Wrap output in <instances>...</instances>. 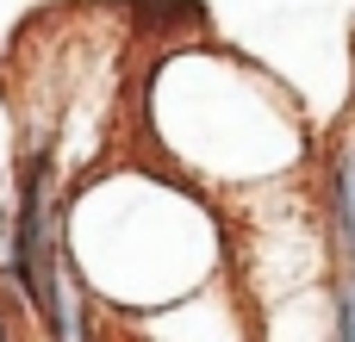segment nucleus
<instances>
[{"instance_id": "nucleus-1", "label": "nucleus", "mask_w": 355, "mask_h": 342, "mask_svg": "<svg viewBox=\"0 0 355 342\" xmlns=\"http://www.w3.org/2000/svg\"><path fill=\"white\" fill-rule=\"evenodd\" d=\"M31 324H37L50 342H94L100 336V305H94L87 274L75 268L69 237H62V249L50 255V280H44V299H37Z\"/></svg>"}, {"instance_id": "nucleus-2", "label": "nucleus", "mask_w": 355, "mask_h": 342, "mask_svg": "<svg viewBox=\"0 0 355 342\" xmlns=\"http://www.w3.org/2000/svg\"><path fill=\"white\" fill-rule=\"evenodd\" d=\"M318 224H324L331 268H355V131L324 143V162H318Z\"/></svg>"}, {"instance_id": "nucleus-3", "label": "nucleus", "mask_w": 355, "mask_h": 342, "mask_svg": "<svg viewBox=\"0 0 355 342\" xmlns=\"http://www.w3.org/2000/svg\"><path fill=\"white\" fill-rule=\"evenodd\" d=\"M331 342H355V268H331Z\"/></svg>"}, {"instance_id": "nucleus-4", "label": "nucleus", "mask_w": 355, "mask_h": 342, "mask_svg": "<svg viewBox=\"0 0 355 342\" xmlns=\"http://www.w3.org/2000/svg\"><path fill=\"white\" fill-rule=\"evenodd\" d=\"M0 305H12L19 318H25V299H19V280H12V262L0 255Z\"/></svg>"}, {"instance_id": "nucleus-5", "label": "nucleus", "mask_w": 355, "mask_h": 342, "mask_svg": "<svg viewBox=\"0 0 355 342\" xmlns=\"http://www.w3.org/2000/svg\"><path fill=\"white\" fill-rule=\"evenodd\" d=\"M0 342H19V312L12 305H0Z\"/></svg>"}]
</instances>
